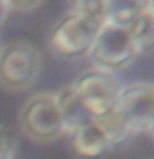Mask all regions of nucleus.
Wrapping results in <instances>:
<instances>
[{
	"label": "nucleus",
	"mask_w": 154,
	"mask_h": 159,
	"mask_svg": "<svg viewBox=\"0 0 154 159\" xmlns=\"http://www.w3.org/2000/svg\"><path fill=\"white\" fill-rule=\"evenodd\" d=\"M18 128L25 138L38 144L55 143L68 136L55 91H38L23 101Z\"/></svg>",
	"instance_id": "1"
},
{
	"label": "nucleus",
	"mask_w": 154,
	"mask_h": 159,
	"mask_svg": "<svg viewBox=\"0 0 154 159\" xmlns=\"http://www.w3.org/2000/svg\"><path fill=\"white\" fill-rule=\"evenodd\" d=\"M43 57L37 45L12 40L0 45V86L10 93L27 91L38 81Z\"/></svg>",
	"instance_id": "2"
},
{
	"label": "nucleus",
	"mask_w": 154,
	"mask_h": 159,
	"mask_svg": "<svg viewBox=\"0 0 154 159\" xmlns=\"http://www.w3.org/2000/svg\"><path fill=\"white\" fill-rule=\"evenodd\" d=\"M89 118H103L116 109L123 81L118 75L89 66L70 83Z\"/></svg>",
	"instance_id": "3"
},
{
	"label": "nucleus",
	"mask_w": 154,
	"mask_h": 159,
	"mask_svg": "<svg viewBox=\"0 0 154 159\" xmlns=\"http://www.w3.org/2000/svg\"><path fill=\"white\" fill-rule=\"evenodd\" d=\"M70 136L75 152L86 159L99 157L114 146H119L134 138L116 111L103 118L88 119Z\"/></svg>",
	"instance_id": "4"
},
{
	"label": "nucleus",
	"mask_w": 154,
	"mask_h": 159,
	"mask_svg": "<svg viewBox=\"0 0 154 159\" xmlns=\"http://www.w3.org/2000/svg\"><path fill=\"white\" fill-rule=\"evenodd\" d=\"M104 23L68 8L50 32L48 45L53 53L63 58L86 57Z\"/></svg>",
	"instance_id": "5"
},
{
	"label": "nucleus",
	"mask_w": 154,
	"mask_h": 159,
	"mask_svg": "<svg viewBox=\"0 0 154 159\" xmlns=\"http://www.w3.org/2000/svg\"><path fill=\"white\" fill-rule=\"evenodd\" d=\"M86 57L91 66L118 75L134 63L138 52L128 28L104 23Z\"/></svg>",
	"instance_id": "6"
},
{
	"label": "nucleus",
	"mask_w": 154,
	"mask_h": 159,
	"mask_svg": "<svg viewBox=\"0 0 154 159\" xmlns=\"http://www.w3.org/2000/svg\"><path fill=\"white\" fill-rule=\"evenodd\" d=\"M114 111L133 136L147 133L154 116V81L136 80L124 83Z\"/></svg>",
	"instance_id": "7"
},
{
	"label": "nucleus",
	"mask_w": 154,
	"mask_h": 159,
	"mask_svg": "<svg viewBox=\"0 0 154 159\" xmlns=\"http://www.w3.org/2000/svg\"><path fill=\"white\" fill-rule=\"evenodd\" d=\"M128 32L134 42L138 57L154 55V12L149 7V2H146L141 13L128 27Z\"/></svg>",
	"instance_id": "8"
},
{
	"label": "nucleus",
	"mask_w": 154,
	"mask_h": 159,
	"mask_svg": "<svg viewBox=\"0 0 154 159\" xmlns=\"http://www.w3.org/2000/svg\"><path fill=\"white\" fill-rule=\"evenodd\" d=\"M57 93V99L60 104V111H61L65 126H66V133L68 136L71 134L75 129H78L81 124H84L88 119H91L88 116V113L84 111V108L81 106L79 99L75 94L71 84H66V86L60 88Z\"/></svg>",
	"instance_id": "9"
},
{
	"label": "nucleus",
	"mask_w": 154,
	"mask_h": 159,
	"mask_svg": "<svg viewBox=\"0 0 154 159\" xmlns=\"http://www.w3.org/2000/svg\"><path fill=\"white\" fill-rule=\"evenodd\" d=\"M146 2H108V18L106 23L128 28L133 20L141 13Z\"/></svg>",
	"instance_id": "10"
},
{
	"label": "nucleus",
	"mask_w": 154,
	"mask_h": 159,
	"mask_svg": "<svg viewBox=\"0 0 154 159\" xmlns=\"http://www.w3.org/2000/svg\"><path fill=\"white\" fill-rule=\"evenodd\" d=\"M17 157V143L7 128L0 126V159Z\"/></svg>",
	"instance_id": "11"
},
{
	"label": "nucleus",
	"mask_w": 154,
	"mask_h": 159,
	"mask_svg": "<svg viewBox=\"0 0 154 159\" xmlns=\"http://www.w3.org/2000/svg\"><path fill=\"white\" fill-rule=\"evenodd\" d=\"M10 12H20V13H28L33 12L35 8L42 7V2H8Z\"/></svg>",
	"instance_id": "12"
},
{
	"label": "nucleus",
	"mask_w": 154,
	"mask_h": 159,
	"mask_svg": "<svg viewBox=\"0 0 154 159\" xmlns=\"http://www.w3.org/2000/svg\"><path fill=\"white\" fill-rule=\"evenodd\" d=\"M12 13L10 12V5L5 0H0V28L5 25V22L8 20V15Z\"/></svg>",
	"instance_id": "13"
},
{
	"label": "nucleus",
	"mask_w": 154,
	"mask_h": 159,
	"mask_svg": "<svg viewBox=\"0 0 154 159\" xmlns=\"http://www.w3.org/2000/svg\"><path fill=\"white\" fill-rule=\"evenodd\" d=\"M147 134L151 136L152 139H154V116H152V119H151V124H149V128H147Z\"/></svg>",
	"instance_id": "14"
},
{
	"label": "nucleus",
	"mask_w": 154,
	"mask_h": 159,
	"mask_svg": "<svg viewBox=\"0 0 154 159\" xmlns=\"http://www.w3.org/2000/svg\"><path fill=\"white\" fill-rule=\"evenodd\" d=\"M149 7H151V10L154 12V0H151V2H149Z\"/></svg>",
	"instance_id": "15"
}]
</instances>
